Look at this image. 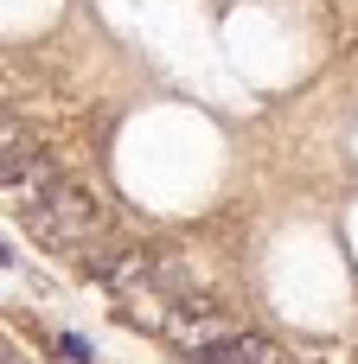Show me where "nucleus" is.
I'll use <instances>...</instances> for the list:
<instances>
[{
	"label": "nucleus",
	"instance_id": "1",
	"mask_svg": "<svg viewBox=\"0 0 358 364\" xmlns=\"http://www.w3.org/2000/svg\"><path fill=\"white\" fill-rule=\"evenodd\" d=\"M26 230L45 237L51 250H83V243H102L109 230V205L96 186H77V179H45L38 186V205L26 211Z\"/></svg>",
	"mask_w": 358,
	"mask_h": 364
},
{
	"label": "nucleus",
	"instance_id": "2",
	"mask_svg": "<svg viewBox=\"0 0 358 364\" xmlns=\"http://www.w3.org/2000/svg\"><path fill=\"white\" fill-rule=\"evenodd\" d=\"M19 179H38V186L51 179V166H45L26 141H19V147H0V186H19Z\"/></svg>",
	"mask_w": 358,
	"mask_h": 364
},
{
	"label": "nucleus",
	"instance_id": "5",
	"mask_svg": "<svg viewBox=\"0 0 358 364\" xmlns=\"http://www.w3.org/2000/svg\"><path fill=\"white\" fill-rule=\"evenodd\" d=\"M6 262H13V250H6V243H0V269H6Z\"/></svg>",
	"mask_w": 358,
	"mask_h": 364
},
{
	"label": "nucleus",
	"instance_id": "3",
	"mask_svg": "<svg viewBox=\"0 0 358 364\" xmlns=\"http://www.w3.org/2000/svg\"><path fill=\"white\" fill-rule=\"evenodd\" d=\"M58 352H64L70 364H90V358H96V352H90V346H83L77 333H64V339H58Z\"/></svg>",
	"mask_w": 358,
	"mask_h": 364
},
{
	"label": "nucleus",
	"instance_id": "4",
	"mask_svg": "<svg viewBox=\"0 0 358 364\" xmlns=\"http://www.w3.org/2000/svg\"><path fill=\"white\" fill-rule=\"evenodd\" d=\"M0 147H19V122H13V109H0Z\"/></svg>",
	"mask_w": 358,
	"mask_h": 364
}]
</instances>
